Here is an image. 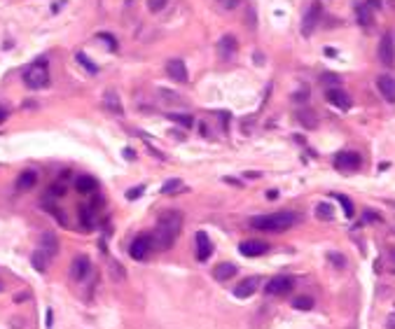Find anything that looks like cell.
Returning a JSON list of instances; mask_svg holds the SVG:
<instances>
[{
	"label": "cell",
	"mask_w": 395,
	"mask_h": 329,
	"mask_svg": "<svg viewBox=\"0 0 395 329\" xmlns=\"http://www.w3.org/2000/svg\"><path fill=\"white\" fill-rule=\"evenodd\" d=\"M91 271V262H89L87 255H77L70 264V275H73V280H84Z\"/></svg>",
	"instance_id": "obj_9"
},
{
	"label": "cell",
	"mask_w": 395,
	"mask_h": 329,
	"mask_svg": "<svg viewBox=\"0 0 395 329\" xmlns=\"http://www.w3.org/2000/svg\"><path fill=\"white\" fill-rule=\"evenodd\" d=\"M49 257L56 255V250H59V243H56V236L54 234H42V248Z\"/></svg>",
	"instance_id": "obj_22"
},
{
	"label": "cell",
	"mask_w": 395,
	"mask_h": 329,
	"mask_svg": "<svg viewBox=\"0 0 395 329\" xmlns=\"http://www.w3.org/2000/svg\"><path fill=\"white\" fill-rule=\"evenodd\" d=\"M376 87H379V94H381L386 101L395 103V77H390V75H379Z\"/></svg>",
	"instance_id": "obj_15"
},
{
	"label": "cell",
	"mask_w": 395,
	"mask_h": 329,
	"mask_svg": "<svg viewBox=\"0 0 395 329\" xmlns=\"http://www.w3.org/2000/svg\"><path fill=\"white\" fill-rule=\"evenodd\" d=\"M24 84L28 89H45L49 84V70L45 63H33V66L24 70Z\"/></svg>",
	"instance_id": "obj_3"
},
{
	"label": "cell",
	"mask_w": 395,
	"mask_h": 329,
	"mask_svg": "<svg viewBox=\"0 0 395 329\" xmlns=\"http://www.w3.org/2000/svg\"><path fill=\"white\" fill-rule=\"evenodd\" d=\"M325 98L332 103L334 108H339V110H348V108H351V98H348V94L344 91V89H337V87L325 89Z\"/></svg>",
	"instance_id": "obj_10"
},
{
	"label": "cell",
	"mask_w": 395,
	"mask_h": 329,
	"mask_svg": "<svg viewBox=\"0 0 395 329\" xmlns=\"http://www.w3.org/2000/svg\"><path fill=\"white\" fill-rule=\"evenodd\" d=\"M166 5H169V0H148V10L155 14H159Z\"/></svg>",
	"instance_id": "obj_32"
},
{
	"label": "cell",
	"mask_w": 395,
	"mask_h": 329,
	"mask_svg": "<svg viewBox=\"0 0 395 329\" xmlns=\"http://www.w3.org/2000/svg\"><path fill=\"white\" fill-rule=\"evenodd\" d=\"M3 289H5V282H3V280H0V292H3Z\"/></svg>",
	"instance_id": "obj_43"
},
{
	"label": "cell",
	"mask_w": 395,
	"mask_h": 329,
	"mask_svg": "<svg viewBox=\"0 0 395 329\" xmlns=\"http://www.w3.org/2000/svg\"><path fill=\"white\" fill-rule=\"evenodd\" d=\"M330 259H332L337 266H344V259H341V255H330Z\"/></svg>",
	"instance_id": "obj_39"
},
{
	"label": "cell",
	"mask_w": 395,
	"mask_h": 329,
	"mask_svg": "<svg viewBox=\"0 0 395 329\" xmlns=\"http://www.w3.org/2000/svg\"><path fill=\"white\" fill-rule=\"evenodd\" d=\"M297 222L295 213H274V215H259L252 217V227L259 231H286Z\"/></svg>",
	"instance_id": "obj_2"
},
{
	"label": "cell",
	"mask_w": 395,
	"mask_h": 329,
	"mask_svg": "<svg viewBox=\"0 0 395 329\" xmlns=\"http://www.w3.org/2000/svg\"><path fill=\"white\" fill-rule=\"evenodd\" d=\"M75 59H77V63H80L82 68H87V73H91V75H96V73H98V66H96V63H94V61H91V59H87V56L82 54V52H77V56H75Z\"/></svg>",
	"instance_id": "obj_26"
},
{
	"label": "cell",
	"mask_w": 395,
	"mask_h": 329,
	"mask_svg": "<svg viewBox=\"0 0 395 329\" xmlns=\"http://www.w3.org/2000/svg\"><path fill=\"white\" fill-rule=\"evenodd\" d=\"M31 264H33L35 271H40V273H45L49 266V255L45 252V250H35L33 255H31Z\"/></svg>",
	"instance_id": "obj_21"
},
{
	"label": "cell",
	"mask_w": 395,
	"mask_h": 329,
	"mask_svg": "<svg viewBox=\"0 0 395 329\" xmlns=\"http://www.w3.org/2000/svg\"><path fill=\"white\" fill-rule=\"evenodd\" d=\"M80 222L84 229H94L96 222H94V208H80Z\"/></svg>",
	"instance_id": "obj_25"
},
{
	"label": "cell",
	"mask_w": 395,
	"mask_h": 329,
	"mask_svg": "<svg viewBox=\"0 0 395 329\" xmlns=\"http://www.w3.org/2000/svg\"><path fill=\"white\" fill-rule=\"evenodd\" d=\"M334 199H337V201L341 203V208H344V213H346V217H348V220H351V217H353V203H351V199H348V196H341V194H337V196H334Z\"/></svg>",
	"instance_id": "obj_30"
},
{
	"label": "cell",
	"mask_w": 395,
	"mask_h": 329,
	"mask_svg": "<svg viewBox=\"0 0 395 329\" xmlns=\"http://www.w3.org/2000/svg\"><path fill=\"white\" fill-rule=\"evenodd\" d=\"M238 250H241L243 257H259L269 250V245H267L265 241H257V238H248V241H243L238 245Z\"/></svg>",
	"instance_id": "obj_11"
},
{
	"label": "cell",
	"mask_w": 395,
	"mask_h": 329,
	"mask_svg": "<svg viewBox=\"0 0 395 329\" xmlns=\"http://www.w3.org/2000/svg\"><path fill=\"white\" fill-rule=\"evenodd\" d=\"M365 222H381V217L376 215L374 210H365Z\"/></svg>",
	"instance_id": "obj_35"
},
{
	"label": "cell",
	"mask_w": 395,
	"mask_h": 329,
	"mask_svg": "<svg viewBox=\"0 0 395 329\" xmlns=\"http://www.w3.org/2000/svg\"><path fill=\"white\" fill-rule=\"evenodd\" d=\"M45 324H47V329L54 324V313H52V308H47V315H45Z\"/></svg>",
	"instance_id": "obj_37"
},
{
	"label": "cell",
	"mask_w": 395,
	"mask_h": 329,
	"mask_svg": "<svg viewBox=\"0 0 395 329\" xmlns=\"http://www.w3.org/2000/svg\"><path fill=\"white\" fill-rule=\"evenodd\" d=\"M96 187H98V182L91 175H80L75 180V189L80 194H91V192H96Z\"/></svg>",
	"instance_id": "obj_19"
},
{
	"label": "cell",
	"mask_w": 395,
	"mask_h": 329,
	"mask_svg": "<svg viewBox=\"0 0 395 329\" xmlns=\"http://www.w3.org/2000/svg\"><path fill=\"white\" fill-rule=\"evenodd\" d=\"M276 196H279V192H276V189H269V192H267V199H276Z\"/></svg>",
	"instance_id": "obj_41"
},
{
	"label": "cell",
	"mask_w": 395,
	"mask_h": 329,
	"mask_svg": "<svg viewBox=\"0 0 395 329\" xmlns=\"http://www.w3.org/2000/svg\"><path fill=\"white\" fill-rule=\"evenodd\" d=\"M358 19H360L362 26H365V24H372V12H369V7L358 5Z\"/></svg>",
	"instance_id": "obj_31"
},
{
	"label": "cell",
	"mask_w": 395,
	"mask_h": 329,
	"mask_svg": "<svg viewBox=\"0 0 395 329\" xmlns=\"http://www.w3.org/2000/svg\"><path fill=\"white\" fill-rule=\"evenodd\" d=\"M297 119H300V124L304 128H316V126H318V117H316V112H311V108H300V110H297Z\"/></svg>",
	"instance_id": "obj_20"
},
{
	"label": "cell",
	"mask_w": 395,
	"mask_h": 329,
	"mask_svg": "<svg viewBox=\"0 0 395 329\" xmlns=\"http://www.w3.org/2000/svg\"><path fill=\"white\" fill-rule=\"evenodd\" d=\"M293 287H295L293 275H274L272 280L265 285V292L269 296H283V294H290Z\"/></svg>",
	"instance_id": "obj_4"
},
{
	"label": "cell",
	"mask_w": 395,
	"mask_h": 329,
	"mask_svg": "<svg viewBox=\"0 0 395 329\" xmlns=\"http://www.w3.org/2000/svg\"><path fill=\"white\" fill-rule=\"evenodd\" d=\"M386 327L395 329V313H390V315H388V320H386Z\"/></svg>",
	"instance_id": "obj_40"
},
{
	"label": "cell",
	"mask_w": 395,
	"mask_h": 329,
	"mask_svg": "<svg viewBox=\"0 0 395 329\" xmlns=\"http://www.w3.org/2000/svg\"><path fill=\"white\" fill-rule=\"evenodd\" d=\"M49 194H52V196H63V194H66V182L56 180L54 185H52V189H49Z\"/></svg>",
	"instance_id": "obj_33"
},
{
	"label": "cell",
	"mask_w": 395,
	"mask_h": 329,
	"mask_svg": "<svg viewBox=\"0 0 395 329\" xmlns=\"http://www.w3.org/2000/svg\"><path fill=\"white\" fill-rule=\"evenodd\" d=\"M194 238H197V259H199V262H206V259L213 255L211 241H208V236H206L204 231H201V234H197Z\"/></svg>",
	"instance_id": "obj_17"
},
{
	"label": "cell",
	"mask_w": 395,
	"mask_h": 329,
	"mask_svg": "<svg viewBox=\"0 0 395 329\" xmlns=\"http://www.w3.org/2000/svg\"><path fill=\"white\" fill-rule=\"evenodd\" d=\"M5 117H7V112L3 108H0V121H5Z\"/></svg>",
	"instance_id": "obj_42"
},
{
	"label": "cell",
	"mask_w": 395,
	"mask_h": 329,
	"mask_svg": "<svg viewBox=\"0 0 395 329\" xmlns=\"http://www.w3.org/2000/svg\"><path fill=\"white\" fill-rule=\"evenodd\" d=\"M316 217H318V220H323V222H332L334 220V210H332V206H330V203H318V206H316Z\"/></svg>",
	"instance_id": "obj_23"
},
{
	"label": "cell",
	"mask_w": 395,
	"mask_h": 329,
	"mask_svg": "<svg viewBox=\"0 0 395 329\" xmlns=\"http://www.w3.org/2000/svg\"><path fill=\"white\" fill-rule=\"evenodd\" d=\"M152 245H155L152 236H136V238H134V243H131L129 252H131V257H134V259H138V262H141V259H148V257H150Z\"/></svg>",
	"instance_id": "obj_5"
},
{
	"label": "cell",
	"mask_w": 395,
	"mask_h": 329,
	"mask_svg": "<svg viewBox=\"0 0 395 329\" xmlns=\"http://www.w3.org/2000/svg\"><path fill=\"white\" fill-rule=\"evenodd\" d=\"M166 75H169L173 82H178V84H185V82H187V68H185V63L180 59H171L169 63H166Z\"/></svg>",
	"instance_id": "obj_12"
},
{
	"label": "cell",
	"mask_w": 395,
	"mask_h": 329,
	"mask_svg": "<svg viewBox=\"0 0 395 329\" xmlns=\"http://www.w3.org/2000/svg\"><path fill=\"white\" fill-rule=\"evenodd\" d=\"M320 14H323V7H320V3H311V5L307 7V12H304V19H302V33L304 35H311L314 33L316 24H318Z\"/></svg>",
	"instance_id": "obj_6"
},
{
	"label": "cell",
	"mask_w": 395,
	"mask_h": 329,
	"mask_svg": "<svg viewBox=\"0 0 395 329\" xmlns=\"http://www.w3.org/2000/svg\"><path fill=\"white\" fill-rule=\"evenodd\" d=\"M101 40H105V42H108V45H110V49H112V52H115V49H117L115 40H112V38H110L108 33H101Z\"/></svg>",
	"instance_id": "obj_36"
},
{
	"label": "cell",
	"mask_w": 395,
	"mask_h": 329,
	"mask_svg": "<svg viewBox=\"0 0 395 329\" xmlns=\"http://www.w3.org/2000/svg\"><path fill=\"white\" fill-rule=\"evenodd\" d=\"M105 108H108L110 112H122V105L117 101L115 91H108V94H105Z\"/></svg>",
	"instance_id": "obj_28"
},
{
	"label": "cell",
	"mask_w": 395,
	"mask_h": 329,
	"mask_svg": "<svg viewBox=\"0 0 395 329\" xmlns=\"http://www.w3.org/2000/svg\"><path fill=\"white\" fill-rule=\"evenodd\" d=\"M180 229H183V213H178V210H164L162 215H159L157 234H155L152 241L157 243L159 250H169L176 243V236L180 234Z\"/></svg>",
	"instance_id": "obj_1"
},
{
	"label": "cell",
	"mask_w": 395,
	"mask_h": 329,
	"mask_svg": "<svg viewBox=\"0 0 395 329\" xmlns=\"http://www.w3.org/2000/svg\"><path fill=\"white\" fill-rule=\"evenodd\" d=\"M218 5H222L229 12V10H236L238 5H241V0H218Z\"/></svg>",
	"instance_id": "obj_34"
},
{
	"label": "cell",
	"mask_w": 395,
	"mask_h": 329,
	"mask_svg": "<svg viewBox=\"0 0 395 329\" xmlns=\"http://www.w3.org/2000/svg\"><path fill=\"white\" fill-rule=\"evenodd\" d=\"M35 185H38V173H35V171H24V173H19V178H17V189H21V192L33 189Z\"/></svg>",
	"instance_id": "obj_18"
},
{
	"label": "cell",
	"mask_w": 395,
	"mask_h": 329,
	"mask_svg": "<svg viewBox=\"0 0 395 329\" xmlns=\"http://www.w3.org/2000/svg\"><path fill=\"white\" fill-rule=\"evenodd\" d=\"M169 119L176 121V124H180V126H185V128H190L192 124H194V119H192L190 114H180V112H171Z\"/></svg>",
	"instance_id": "obj_27"
},
{
	"label": "cell",
	"mask_w": 395,
	"mask_h": 329,
	"mask_svg": "<svg viewBox=\"0 0 395 329\" xmlns=\"http://www.w3.org/2000/svg\"><path fill=\"white\" fill-rule=\"evenodd\" d=\"M236 49H238V42H236V38H234V35L225 33L218 40V54L222 56V59H232V56L236 54Z\"/></svg>",
	"instance_id": "obj_13"
},
{
	"label": "cell",
	"mask_w": 395,
	"mask_h": 329,
	"mask_svg": "<svg viewBox=\"0 0 395 329\" xmlns=\"http://www.w3.org/2000/svg\"><path fill=\"white\" fill-rule=\"evenodd\" d=\"M141 194H143V187H136V189H131L129 192V199H138Z\"/></svg>",
	"instance_id": "obj_38"
},
{
	"label": "cell",
	"mask_w": 395,
	"mask_h": 329,
	"mask_svg": "<svg viewBox=\"0 0 395 329\" xmlns=\"http://www.w3.org/2000/svg\"><path fill=\"white\" fill-rule=\"evenodd\" d=\"M180 189H183V180L173 178V180H169L166 185H162V194H173V192H180Z\"/></svg>",
	"instance_id": "obj_29"
},
{
	"label": "cell",
	"mask_w": 395,
	"mask_h": 329,
	"mask_svg": "<svg viewBox=\"0 0 395 329\" xmlns=\"http://www.w3.org/2000/svg\"><path fill=\"white\" fill-rule=\"evenodd\" d=\"M257 287H259V278H257V275L243 278V280L236 282V287H234V296H236V299H248V296H252L255 292H257Z\"/></svg>",
	"instance_id": "obj_8"
},
{
	"label": "cell",
	"mask_w": 395,
	"mask_h": 329,
	"mask_svg": "<svg viewBox=\"0 0 395 329\" xmlns=\"http://www.w3.org/2000/svg\"><path fill=\"white\" fill-rule=\"evenodd\" d=\"M379 61H381L383 66H393L395 49H393V38L390 35H383L381 42H379Z\"/></svg>",
	"instance_id": "obj_14"
},
{
	"label": "cell",
	"mask_w": 395,
	"mask_h": 329,
	"mask_svg": "<svg viewBox=\"0 0 395 329\" xmlns=\"http://www.w3.org/2000/svg\"><path fill=\"white\" fill-rule=\"evenodd\" d=\"M293 308H297V310H311V308H314V299H311L309 294L295 296V299H293Z\"/></svg>",
	"instance_id": "obj_24"
},
{
	"label": "cell",
	"mask_w": 395,
	"mask_h": 329,
	"mask_svg": "<svg viewBox=\"0 0 395 329\" xmlns=\"http://www.w3.org/2000/svg\"><path fill=\"white\" fill-rule=\"evenodd\" d=\"M393 259H395V250H393Z\"/></svg>",
	"instance_id": "obj_44"
},
{
	"label": "cell",
	"mask_w": 395,
	"mask_h": 329,
	"mask_svg": "<svg viewBox=\"0 0 395 329\" xmlns=\"http://www.w3.org/2000/svg\"><path fill=\"white\" fill-rule=\"evenodd\" d=\"M236 273H238V269H236V264H232V262H220L218 266L213 269V278L220 282L229 280V278H234Z\"/></svg>",
	"instance_id": "obj_16"
},
{
	"label": "cell",
	"mask_w": 395,
	"mask_h": 329,
	"mask_svg": "<svg viewBox=\"0 0 395 329\" xmlns=\"http://www.w3.org/2000/svg\"><path fill=\"white\" fill-rule=\"evenodd\" d=\"M358 166H360V156L355 152H339L334 156V168L341 173H353V171H358Z\"/></svg>",
	"instance_id": "obj_7"
}]
</instances>
